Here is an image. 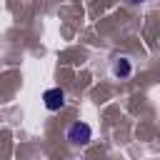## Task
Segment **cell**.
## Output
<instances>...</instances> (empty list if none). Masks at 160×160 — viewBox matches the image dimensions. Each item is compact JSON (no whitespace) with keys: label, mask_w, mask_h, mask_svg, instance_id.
<instances>
[{"label":"cell","mask_w":160,"mask_h":160,"mask_svg":"<svg viewBox=\"0 0 160 160\" xmlns=\"http://www.w3.org/2000/svg\"><path fill=\"white\" fill-rule=\"evenodd\" d=\"M132 60L128 58V55H115L112 60H110V75L115 78V80H128L130 75H132Z\"/></svg>","instance_id":"2"},{"label":"cell","mask_w":160,"mask_h":160,"mask_svg":"<svg viewBox=\"0 0 160 160\" xmlns=\"http://www.w3.org/2000/svg\"><path fill=\"white\" fill-rule=\"evenodd\" d=\"M42 102H45V108H48L50 112L60 110V108L65 105V90H62V88H48V90L42 92Z\"/></svg>","instance_id":"3"},{"label":"cell","mask_w":160,"mask_h":160,"mask_svg":"<svg viewBox=\"0 0 160 160\" xmlns=\"http://www.w3.org/2000/svg\"><path fill=\"white\" fill-rule=\"evenodd\" d=\"M65 140H68L70 145H88V142L92 140V128H90L88 122L78 120V122H72V125L65 130Z\"/></svg>","instance_id":"1"},{"label":"cell","mask_w":160,"mask_h":160,"mask_svg":"<svg viewBox=\"0 0 160 160\" xmlns=\"http://www.w3.org/2000/svg\"><path fill=\"white\" fill-rule=\"evenodd\" d=\"M130 2H132V5H138V2H145V0H130Z\"/></svg>","instance_id":"4"}]
</instances>
